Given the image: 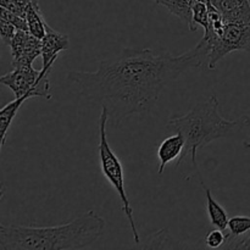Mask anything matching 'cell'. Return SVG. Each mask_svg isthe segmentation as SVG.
Returning a JSON list of instances; mask_svg holds the SVG:
<instances>
[{
  "label": "cell",
  "instance_id": "cell-1",
  "mask_svg": "<svg viewBox=\"0 0 250 250\" xmlns=\"http://www.w3.org/2000/svg\"><path fill=\"white\" fill-rule=\"evenodd\" d=\"M209 51L204 37L194 48L181 55L124 48L119 54L100 61L94 72L70 71L66 78L77 85L82 97L107 110L112 126H120L132 115L148 112L164 88L186 71L209 62Z\"/></svg>",
  "mask_w": 250,
  "mask_h": 250
},
{
  "label": "cell",
  "instance_id": "cell-2",
  "mask_svg": "<svg viewBox=\"0 0 250 250\" xmlns=\"http://www.w3.org/2000/svg\"><path fill=\"white\" fill-rule=\"evenodd\" d=\"M105 220L94 210L78 215L72 221L50 227L0 226L1 250L85 249L104 233Z\"/></svg>",
  "mask_w": 250,
  "mask_h": 250
},
{
  "label": "cell",
  "instance_id": "cell-3",
  "mask_svg": "<svg viewBox=\"0 0 250 250\" xmlns=\"http://www.w3.org/2000/svg\"><path fill=\"white\" fill-rule=\"evenodd\" d=\"M248 125H250V120L247 116L238 120H226L222 117L216 95H211L204 102H199L187 114L171 117L166 127L175 133L182 134L185 138V148L176 164V167L190 155L193 167L199 175L197 165L198 149L204 148L217 139L232 136L234 132Z\"/></svg>",
  "mask_w": 250,
  "mask_h": 250
},
{
  "label": "cell",
  "instance_id": "cell-4",
  "mask_svg": "<svg viewBox=\"0 0 250 250\" xmlns=\"http://www.w3.org/2000/svg\"><path fill=\"white\" fill-rule=\"evenodd\" d=\"M109 124V114L105 107H102V112L99 116V144H98V154H99L100 167H102L103 175L107 180V182L114 187L121 200V209L124 211L125 216L128 220L129 227H131L132 234H133V241L136 244H141L138 229H137L136 222L133 217V209L129 204L128 195H127L126 188H125V176H124V166L121 161L117 158L116 154L110 146L107 141L106 127Z\"/></svg>",
  "mask_w": 250,
  "mask_h": 250
},
{
  "label": "cell",
  "instance_id": "cell-5",
  "mask_svg": "<svg viewBox=\"0 0 250 250\" xmlns=\"http://www.w3.org/2000/svg\"><path fill=\"white\" fill-rule=\"evenodd\" d=\"M204 38L209 43L210 70L216 67V63L232 51H250V23L225 22L219 32H207Z\"/></svg>",
  "mask_w": 250,
  "mask_h": 250
},
{
  "label": "cell",
  "instance_id": "cell-6",
  "mask_svg": "<svg viewBox=\"0 0 250 250\" xmlns=\"http://www.w3.org/2000/svg\"><path fill=\"white\" fill-rule=\"evenodd\" d=\"M51 68L42 67L34 70L33 66H19L14 67V71L2 75L0 83L12 90L15 98L22 95H31V98H44L51 99L50 81L49 73Z\"/></svg>",
  "mask_w": 250,
  "mask_h": 250
},
{
  "label": "cell",
  "instance_id": "cell-7",
  "mask_svg": "<svg viewBox=\"0 0 250 250\" xmlns=\"http://www.w3.org/2000/svg\"><path fill=\"white\" fill-rule=\"evenodd\" d=\"M42 41V59L43 67L51 68L61 51L67 50L70 46V38L67 34L59 33L53 28H49Z\"/></svg>",
  "mask_w": 250,
  "mask_h": 250
},
{
  "label": "cell",
  "instance_id": "cell-8",
  "mask_svg": "<svg viewBox=\"0 0 250 250\" xmlns=\"http://www.w3.org/2000/svg\"><path fill=\"white\" fill-rule=\"evenodd\" d=\"M226 22L250 23L249 0H210Z\"/></svg>",
  "mask_w": 250,
  "mask_h": 250
},
{
  "label": "cell",
  "instance_id": "cell-9",
  "mask_svg": "<svg viewBox=\"0 0 250 250\" xmlns=\"http://www.w3.org/2000/svg\"><path fill=\"white\" fill-rule=\"evenodd\" d=\"M183 148H185V138L180 133L172 134L161 142L156 153L159 159V175H163L167 164L172 163L176 159H180Z\"/></svg>",
  "mask_w": 250,
  "mask_h": 250
},
{
  "label": "cell",
  "instance_id": "cell-10",
  "mask_svg": "<svg viewBox=\"0 0 250 250\" xmlns=\"http://www.w3.org/2000/svg\"><path fill=\"white\" fill-rule=\"evenodd\" d=\"M226 243L222 248L239 249L241 244L250 237V215L249 216H234L229 221V229L226 231Z\"/></svg>",
  "mask_w": 250,
  "mask_h": 250
},
{
  "label": "cell",
  "instance_id": "cell-11",
  "mask_svg": "<svg viewBox=\"0 0 250 250\" xmlns=\"http://www.w3.org/2000/svg\"><path fill=\"white\" fill-rule=\"evenodd\" d=\"M200 183L204 189L205 193V200H207V211L208 216L210 219V224L215 227V229H222V231H227L229 229V215H227L226 209L217 202L212 195L211 190L204 185L202 177H200Z\"/></svg>",
  "mask_w": 250,
  "mask_h": 250
},
{
  "label": "cell",
  "instance_id": "cell-12",
  "mask_svg": "<svg viewBox=\"0 0 250 250\" xmlns=\"http://www.w3.org/2000/svg\"><path fill=\"white\" fill-rule=\"evenodd\" d=\"M156 4L165 6L172 15L177 16L188 26L189 31L195 32L193 24V4L195 0H154Z\"/></svg>",
  "mask_w": 250,
  "mask_h": 250
},
{
  "label": "cell",
  "instance_id": "cell-13",
  "mask_svg": "<svg viewBox=\"0 0 250 250\" xmlns=\"http://www.w3.org/2000/svg\"><path fill=\"white\" fill-rule=\"evenodd\" d=\"M29 98H31V95L28 94L22 95V97L20 98H15L14 102L5 105L1 109V111H0V137H1L0 141H1V148L5 146V143H6L7 132H9L10 126L12 125V121H14L17 112H19L20 107H21L22 104H23L27 99H29Z\"/></svg>",
  "mask_w": 250,
  "mask_h": 250
},
{
  "label": "cell",
  "instance_id": "cell-14",
  "mask_svg": "<svg viewBox=\"0 0 250 250\" xmlns=\"http://www.w3.org/2000/svg\"><path fill=\"white\" fill-rule=\"evenodd\" d=\"M26 20L27 26H28V32L38 39L43 38L46 34V32H48V29L50 28L49 24L45 22V20H44L43 15H42L39 4L31 2L27 6Z\"/></svg>",
  "mask_w": 250,
  "mask_h": 250
},
{
  "label": "cell",
  "instance_id": "cell-15",
  "mask_svg": "<svg viewBox=\"0 0 250 250\" xmlns=\"http://www.w3.org/2000/svg\"><path fill=\"white\" fill-rule=\"evenodd\" d=\"M143 249H173V248H185L182 243L173 239L167 229H163L160 231L155 232L148 238V241L144 244H141Z\"/></svg>",
  "mask_w": 250,
  "mask_h": 250
},
{
  "label": "cell",
  "instance_id": "cell-16",
  "mask_svg": "<svg viewBox=\"0 0 250 250\" xmlns=\"http://www.w3.org/2000/svg\"><path fill=\"white\" fill-rule=\"evenodd\" d=\"M193 24L194 28L198 29V26H202L204 31L209 27V6L208 1L195 0L193 4Z\"/></svg>",
  "mask_w": 250,
  "mask_h": 250
},
{
  "label": "cell",
  "instance_id": "cell-17",
  "mask_svg": "<svg viewBox=\"0 0 250 250\" xmlns=\"http://www.w3.org/2000/svg\"><path fill=\"white\" fill-rule=\"evenodd\" d=\"M226 231H222V229H212L208 233V236L205 237V246L210 249H219L222 248L226 243Z\"/></svg>",
  "mask_w": 250,
  "mask_h": 250
},
{
  "label": "cell",
  "instance_id": "cell-18",
  "mask_svg": "<svg viewBox=\"0 0 250 250\" xmlns=\"http://www.w3.org/2000/svg\"><path fill=\"white\" fill-rule=\"evenodd\" d=\"M0 19L6 20L10 23L14 24L17 29H22V31H28V26H27L26 17L21 16V15L14 14V12L9 11V10L1 7V12H0Z\"/></svg>",
  "mask_w": 250,
  "mask_h": 250
},
{
  "label": "cell",
  "instance_id": "cell-19",
  "mask_svg": "<svg viewBox=\"0 0 250 250\" xmlns=\"http://www.w3.org/2000/svg\"><path fill=\"white\" fill-rule=\"evenodd\" d=\"M17 28L14 26V24L10 23L6 20L0 19V37H1V41L4 42V44L6 45H10L12 38L16 34Z\"/></svg>",
  "mask_w": 250,
  "mask_h": 250
},
{
  "label": "cell",
  "instance_id": "cell-20",
  "mask_svg": "<svg viewBox=\"0 0 250 250\" xmlns=\"http://www.w3.org/2000/svg\"><path fill=\"white\" fill-rule=\"evenodd\" d=\"M12 1L16 2L17 5H20V6L24 7V9H27V6H28L31 2H34V4H38V0H12Z\"/></svg>",
  "mask_w": 250,
  "mask_h": 250
},
{
  "label": "cell",
  "instance_id": "cell-21",
  "mask_svg": "<svg viewBox=\"0 0 250 250\" xmlns=\"http://www.w3.org/2000/svg\"><path fill=\"white\" fill-rule=\"evenodd\" d=\"M239 249H250V237L248 239H247V241H244L243 243L241 244Z\"/></svg>",
  "mask_w": 250,
  "mask_h": 250
},
{
  "label": "cell",
  "instance_id": "cell-22",
  "mask_svg": "<svg viewBox=\"0 0 250 250\" xmlns=\"http://www.w3.org/2000/svg\"><path fill=\"white\" fill-rule=\"evenodd\" d=\"M203 1H210V0H203Z\"/></svg>",
  "mask_w": 250,
  "mask_h": 250
}]
</instances>
